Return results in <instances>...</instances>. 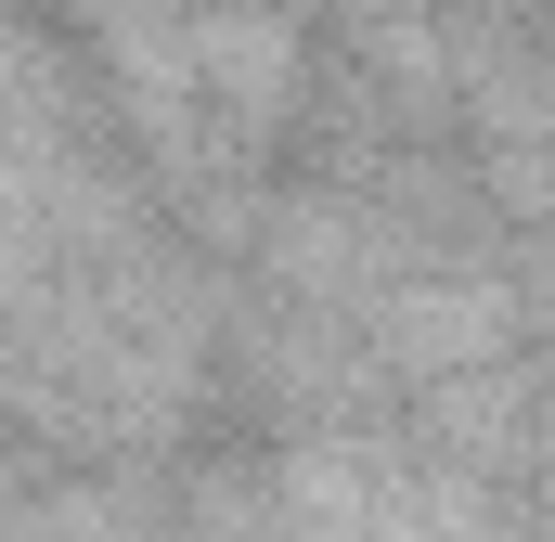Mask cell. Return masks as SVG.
Instances as JSON below:
<instances>
[]
</instances>
